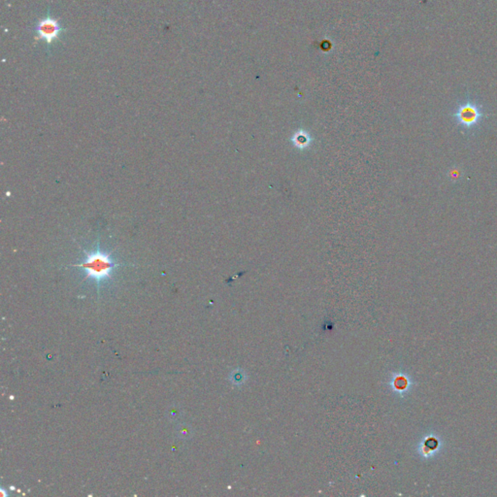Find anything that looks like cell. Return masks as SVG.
Returning a JSON list of instances; mask_svg holds the SVG:
<instances>
[{
    "instance_id": "7a4b0ae2",
    "label": "cell",
    "mask_w": 497,
    "mask_h": 497,
    "mask_svg": "<svg viewBox=\"0 0 497 497\" xmlns=\"http://www.w3.org/2000/svg\"><path fill=\"white\" fill-rule=\"evenodd\" d=\"M486 117L483 105L469 96L460 101L452 113V118L464 134H474Z\"/></svg>"
},
{
    "instance_id": "277c9868",
    "label": "cell",
    "mask_w": 497,
    "mask_h": 497,
    "mask_svg": "<svg viewBox=\"0 0 497 497\" xmlns=\"http://www.w3.org/2000/svg\"><path fill=\"white\" fill-rule=\"evenodd\" d=\"M463 177V172L460 167H453L448 172V178L450 182L453 183H458L460 181V179Z\"/></svg>"
},
{
    "instance_id": "6da1fadb",
    "label": "cell",
    "mask_w": 497,
    "mask_h": 497,
    "mask_svg": "<svg viewBox=\"0 0 497 497\" xmlns=\"http://www.w3.org/2000/svg\"><path fill=\"white\" fill-rule=\"evenodd\" d=\"M83 255L84 257L81 262L70 266L81 269L85 273V280L94 281L98 293L105 283L113 279L118 267L126 265V263L117 262L111 252L102 250L99 237L96 240L94 248H83Z\"/></svg>"
},
{
    "instance_id": "3957f363",
    "label": "cell",
    "mask_w": 497,
    "mask_h": 497,
    "mask_svg": "<svg viewBox=\"0 0 497 497\" xmlns=\"http://www.w3.org/2000/svg\"><path fill=\"white\" fill-rule=\"evenodd\" d=\"M35 33L38 39L44 41L48 45H51L56 40L60 39L64 33V28L54 18L47 16L41 19L36 24Z\"/></svg>"
}]
</instances>
